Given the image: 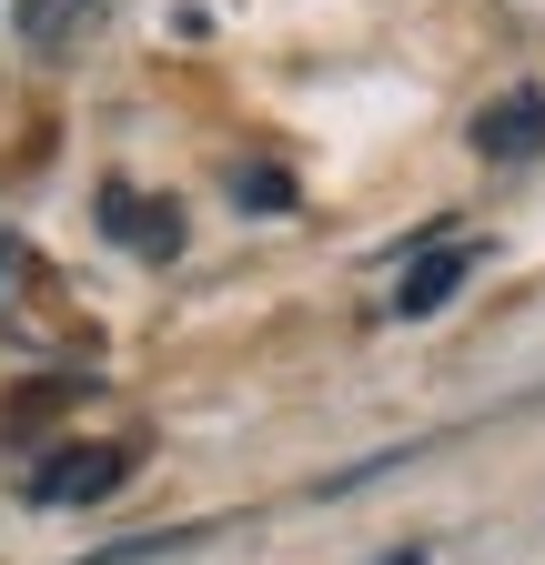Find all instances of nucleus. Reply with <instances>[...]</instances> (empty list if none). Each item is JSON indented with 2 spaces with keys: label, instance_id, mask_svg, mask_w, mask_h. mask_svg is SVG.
Listing matches in <instances>:
<instances>
[{
  "label": "nucleus",
  "instance_id": "423d86ee",
  "mask_svg": "<svg viewBox=\"0 0 545 565\" xmlns=\"http://www.w3.org/2000/svg\"><path fill=\"white\" fill-rule=\"evenodd\" d=\"M72 394H92V374H41V384H21V394H11V435L31 445V435H41V424L72 404Z\"/></svg>",
  "mask_w": 545,
  "mask_h": 565
},
{
  "label": "nucleus",
  "instance_id": "f257e3e1",
  "mask_svg": "<svg viewBox=\"0 0 545 565\" xmlns=\"http://www.w3.org/2000/svg\"><path fill=\"white\" fill-rule=\"evenodd\" d=\"M131 475H142V435H101V445H51L21 494L31 505H101V494H121Z\"/></svg>",
  "mask_w": 545,
  "mask_h": 565
},
{
  "label": "nucleus",
  "instance_id": "39448f33",
  "mask_svg": "<svg viewBox=\"0 0 545 565\" xmlns=\"http://www.w3.org/2000/svg\"><path fill=\"white\" fill-rule=\"evenodd\" d=\"M101 21V0H21V51L31 61H72Z\"/></svg>",
  "mask_w": 545,
  "mask_h": 565
},
{
  "label": "nucleus",
  "instance_id": "7ed1b4c3",
  "mask_svg": "<svg viewBox=\"0 0 545 565\" xmlns=\"http://www.w3.org/2000/svg\"><path fill=\"white\" fill-rule=\"evenodd\" d=\"M464 273H474V243L455 233V243H425V253H404V282H394V323H425V313H445L455 294H464Z\"/></svg>",
  "mask_w": 545,
  "mask_h": 565
},
{
  "label": "nucleus",
  "instance_id": "f03ea898",
  "mask_svg": "<svg viewBox=\"0 0 545 565\" xmlns=\"http://www.w3.org/2000/svg\"><path fill=\"white\" fill-rule=\"evenodd\" d=\"M92 223H101V233H111L121 253H142V263H172V253H182V202H162V192H131V182H101Z\"/></svg>",
  "mask_w": 545,
  "mask_h": 565
},
{
  "label": "nucleus",
  "instance_id": "0eeeda50",
  "mask_svg": "<svg viewBox=\"0 0 545 565\" xmlns=\"http://www.w3.org/2000/svg\"><path fill=\"white\" fill-rule=\"evenodd\" d=\"M233 202H243V212H293L303 182H293L284 162H243V172H233Z\"/></svg>",
  "mask_w": 545,
  "mask_h": 565
},
{
  "label": "nucleus",
  "instance_id": "20e7f679",
  "mask_svg": "<svg viewBox=\"0 0 545 565\" xmlns=\"http://www.w3.org/2000/svg\"><path fill=\"white\" fill-rule=\"evenodd\" d=\"M464 141H474V152H485V162H535V152H545V92H535V82L495 92L485 111L464 121Z\"/></svg>",
  "mask_w": 545,
  "mask_h": 565
},
{
  "label": "nucleus",
  "instance_id": "6e6552de",
  "mask_svg": "<svg viewBox=\"0 0 545 565\" xmlns=\"http://www.w3.org/2000/svg\"><path fill=\"white\" fill-rule=\"evenodd\" d=\"M384 565H425V545H394V555H384Z\"/></svg>",
  "mask_w": 545,
  "mask_h": 565
}]
</instances>
